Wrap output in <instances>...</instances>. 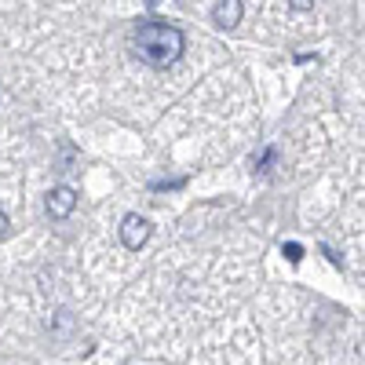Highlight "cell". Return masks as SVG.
I'll list each match as a JSON object with an SVG mask.
<instances>
[{"label": "cell", "mask_w": 365, "mask_h": 365, "mask_svg": "<svg viewBox=\"0 0 365 365\" xmlns=\"http://www.w3.org/2000/svg\"><path fill=\"white\" fill-rule=\"evenodd\" d=\"M132 48L135 55L143 58L146 66L154 70H168L175 66L182 51H187V37H182V29L172 26V22H161V19H143L132 34Z\"/></svg>", "instance_id": "cell-1"}, {"label": "cell", "mask_w": 365, "mask_h": 365, "mask_svg": "<svg viewBox=\"0 0 365 365\" xmlns=\"http://www.w3.org/2000/svg\"><path fill=\"white\" fill-rule=\"evenodd\" d=\"M44 208H48V216L55 220V223H63V220H70L73 216V208H77V190L73 187H55L51 194H48V201H44Z\"/></svg>", "instance_id": "cell-2"}, {"label": "cell", "mask_w": 365, "mask_h": 365, "mask_svg": "<svg viewBox=\"0 0 365 365\" xmlns=\"http://www.w3.org/2000/svg\"><path fill=\"white\" fill-rule=\"evenodd\" d=\"M150 230H154V227H150V220L135 216V212L120 220V241H125V249H132V252H135V249H143L146 241H150Z\"/></svg>", "instance_id": "cell-3"}, {"label": "cell", "mask_w": 365, "mask_h": 365, "mask_svg": "<svg viewBox=\"0 0 365 365\" xmlns=\"http://www.w3.org/2000/svg\"><path fill=\"white\" fill-rule=\"evenodd\" d=\"M241 15H245V4H241V0H216V8H212V22H216L220 29H234L241 22Z\"/></svg>", "instance_id": "cell-4"}, {"label": "cell", "mask_w": 365, "mask_h": 365, "mask_svg": "<svg viewBox=\"0 0 365 365\" xmlns=\"http://www.w3.org/2000/svg\"><path fill=\"white\" fill-rule=\"evenodd\" d=\"M282 252L289 256V263H299V259H303V249L296 245V241H289V245H282Z\"/></svg>", "instance_id": "cell-5"}, {"label": "cell", "mask_w": 365, "mask_h": 365, "mask_svg": "<svg viewBox=\"0 0 365 365\" xmlns=\"http://www.w3.org/2000/svg\"><path fill=\"white\" fill-rule=\"evenodd\" d=\"M289 8H292V11H311L314 0H289Z\"/></svg>", "instance_id": "cell-6"}, {"label": "cell", "mask_w": 365, "mask_h": 365, "mask_svg": "<svg viewBox=\"0 0 365 365\" xmlns=\"http://www.w3.org/2000/svg\"><path fill=\"white\" fill-rule=\"evenodd\" d=\"M0 237H8V216H4V208H0Z\"/></svg>", "instance_id": "cell-7"}]
</instances>
